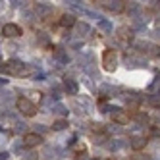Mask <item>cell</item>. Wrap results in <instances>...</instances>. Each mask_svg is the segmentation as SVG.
<instances>
[{
  "label": "cell",
  "instance_id": "cell-1",
  "mask_svg": "<svg viewBox=\"0 0 160 160\" xmlns=\"http://www.w3.org/2000/svg\"><path fill=\"white\" fill-rule=\"evenodd\" d=\"M16 108H18L21 114H23V116H27V118H31V116H35V114H37L35 102H31V100L25 98V97H21V98L16 100Z\"/></svg>",
  "mask_w": 160,
  "mask_h": 160
},
{
  "label": "cell",
  "instance_id": "cell-2",
  "mask_svg": "<svg viewBox=\"0 0 160 160\" xmlns=\"http://www.w3.org/2000/svg\"><path fill=\"white\" fill-rule=\"evenodd\" d=\"M102 66H104L106 72H116V68H118L116 50H112V48H106L104 50V54H102Z\"/></svg>",
  "mask_w": 160,
  "mask_h": 160
},
{
  "label": "cell",
  "instance_id": "cell-3",
  "mask_svg": "<svg viewBox=\"0 0 160 160\" xmlns=\"http://www.w3.org/2000/svg\"><path fill=\"white\" fill-rule=\"evenodd\" d=\"M110 116L114 120V123H118V125H128L131 116H129V112H125L123 108H118V106H112L110 108Z\"/></svg>",
  "mask_w": 160,
  "mask_h": 160
},
{
  "label": "cell",
  "instance_id": "cell-4",
  "mask_svg": "<svg viewBox=\"0 0 160 160\" xmlns=\"http://www.w3.org/2000/svg\"><path fill=\"white\" fill-rule=\"evenodd\" d=\"M2 35H4L6 39H18V37L23 35V29H21L18 23H6V25L2 27Z\"/></svg>",
  "mask_w": 160,
  "mask_h": 160
},
{
  "label": "cell",
  "instance_id": "cell-5",
  "mask_svg": "<svg viewBox=\"0 0 160 160\" xmlns=\"http://www.w3.org/2000/svg\"><path fill=\"white\" fill-rule=\"evenodd\" d=\"M42 145V135H39L37 131H33V133H25L23 135V147L25 148H35Z\"/></svg>",
  "mask_w": 160,
  "mask_h": 160
},
{
  "label": "cell",
  "instance_id": "cell-6",
  "mask_svg": "<svg viewBox=\"0 0 160 160\" xmlns=\"http://www.w3.org/2000/svg\"><path fill=\"white\" fill-rule=\"evenodd\" d=\"M8 70L12 75H27V66L19 60H10L8 62Z\"/></svg>",
  "mask_w": 160,
  "mask_h": 160
},
{
  "label": "cell",
  "instance_id": "cell-7",
  "mask_svg": "<svg viewBox=\"0 0 160 160\" xmlns=\"http://www.w3.org/2000/svg\"><path fill=\"white\" fill-rule=\"evenodd\" d=\"M129 147L133 148V151H143V148L147 147V137H141V135H135V137H131L129 139Z\"/></svg>",
  "mask_w": 160,
  "mask_h": 160
},
{
  "label": "cell",
  "instance_id": "cell-8",
  "mask_svg": "<svg viewBox=\"0 0 160 160\" xmlns=\"http://www.w3.org/2000/svg\"><path fill=\"white\" fill-rule=\"evenodd\" d=\"M104 8L110 10L114 14H120L125 10V2H120V0H110V2H104Z\"/></svg>",
  "mask_w": 160,
  "mask_h": 160
},
{
  "label": "cell",
  "instance_id": "cell-9",
  "mask_svg": "<svg viewBox=\"0 0 160 160\" xmlns=\"http://www.w3.org/2000/svg\"><path fill=\"white\" fill-rule=\"evenodd\" d=\"M58 23H60L62 27H75L77 19H75V16H73V14H62V16H60V19H58Z\"/></svg>",
  "mask_w": 160,
  "mask_h": 160
},
{
  "label": "cell",
  "instance_id": "cell-10",
  "mask_svg": "<svg viewBox=\"0 0 160 160\" xmlns=\"http://www.w3.org/2000/svg\"><path fill=\"white\" fill-rule=\"evenodd\" d=\"M64 91H66L68 95L75 97V95H77V91H79V85H77V81H73V79H66V83H64Z\"/></svg>",
  "mask_w": 160,
  "mask_h": 160
},
{
  "label": "cell",
  "instance_id": "cell-11",
  "mask_svg": "<svg viewBox=\"0 0 160 160\" xmlns=\"http://www.w3.org/2000/svg\"><path fill=\"white\" fill-rule=\"evenodd\" d=\"M133 29H129V27H120L118 29V37L120 39H123V41H131L133 39Z\"/></svg>",
  "mask_w": 160,
  "mask_h": 160
},
{
  "label": "cell",
  "instance_id": "cell-12",
  "mask_svg": "<svg viewBox=\"0 0 160 160\" xmlns=\"http://www.w3.org/2000/svg\"><path fill=\"white\" fill-rule=\"evenodd\" d=\"M75 31H77V35H79V37H85L87 33L91 31V27H89V23H83V21H77V23H75Z\"/></svg>",
  "mask_w": 160,
  "mask_h": 160
},
{
  "label": "cell",
  "instance_id": "cell-13",
  "mask_svg": "<svg viewBox=\"0 0 160 160\" xmlns=\"http://www.w3.org/2000/svg\"><path fill=\"white\" fill-rule=\"evenodd\" d=\"M68 128H70V123H68V120H56L54 123H52V129L54 131H64V129H68Z\"/></svg>",
  "mask_w": 160,
  "mask_h": 160
},
{
  "label": "cell",
  "instance_id": "cell-14",
  "mask_svg": "<svg viewBox=\"0 0 160 160\" xmlns=\"http://www.w3.org/2000/svg\"><path fill=\"white\" fill-rule=\"evenodd\" d=\"M98 29L104 31V33H110V31H112V23H110L108 19H100V21H98Z\"/></svg>",
  "mask_w": 160,
  "mask_h": 160
},
{
  "label": "cell",
  "instance_id": "cell-15",
  "mask_svg": "<svg viewBox=\"0 0 160 160\" xmlns=\"http://www.w3.org/2000/svg\"><path fill=\"white\" fill-rule=\"evenodd\" d=\"M148 104H151L152 108H160V95L156 93V95H151L148 97Z\"/></svg>",
  "mask_w": 160,
  "mask_h": 160
},
{
  "label": "cell",
  "instance_id": "cell-16",
  "mask_svg": "<svg viewBox=\"0 0 160 160\" xmlns=\"http://www.w3.org/2000/svg\"><path fill=\"white\" fill-rule=\"evenodd\" d=\"M25 95H27V97H31V98H29L31 102H33V100H37V102H39V100L42 98V95L39 93V91H25Z\"/></svg>",
  "mask_w": 160,
  "mask_h": 160
},
{
  "label": "cell",
  "instance_id": "cell-17",
  "mask_svg": "<svg viewBox=\"0 0 160 160\" xmlns=\"http://www.w3.org/2000/svg\"><path fill=\"white\" fill-rule=\"evenodd\" d=\"M135 120L139 122V123H141V128H143V123L148 122V116H147V114H143V112H137V114H135Z\"/></svg>",
  "mask_w": 160,
  "mask_h": 160
},
{
  "label": "cell",
  "instance_id": "cell-18",
  "mask_svg": "<svg viewBox=\"0 0 160 160\" xmlns=\"http://www.w3.org/2000/svg\"><path fill=\"white\" fill-rule=\"evenodd\" d=\"M52 110H54L56 114H60V116H64V114L68 112V110H66V108H64L62 104H54V106H52Z\"/></svg>",
  "mask_w": 160,
  "mask_h": 160
},
{
  "label": "cell",
  "instance_id": "cell-19",
  "mask_svg": "<svg viewBox=\"0 0 160 160\" xmlns=\"http://www.w3.org/2000/svg\"><path fill=\"white\" fill-rule=\"evenodd\" d=\"M0 73H10V70H8V62H6V64H0Z\"/></svg>",
  "mask_w": 160,
  "mask_h": 160
},
{
  "label": "cell",
  "instance_id": "cell-20",
  "mask_svg": "<svg viewBox=\"0 0 160 160\" xmlns=\"http://www.w3.org/2000/svg\"><path fill=\"white\" fill-rule=\"evenodd\" d=\"M133 160H151V156H147V154H145V156H143V154H137Z\"/></svg>",
  "mask_w": 160,
  "mask_h": 160
},
{
  "label": "cell",
  "instance_id": "cell-21",
  "mask_svg": "<svg viewBox=\"0 0 160 160\" xmlns=\"http://www.w3.org/2000/svg\"><path fill=\"white\" fill-rule=\"evenodd\" d=\"M152 37H154V39H160V27L152 31Z\"/></svg>",
  "mask_w": 160,
  "mask_h": 160
},
{
  "label": "cell",
  "instance_id": "cell-22",
  "mask_svg": "<svg viewBox=\"0 0 160 160\" xmlns=\"http://www.w3.org/2000/svg\"><path fill=\"white\" fill-rule=\"evenodd\" d=\"M158 95H160V91H158Z\"/></svg>",
  "mask_w": 160,
  "mask_h": 160
}]
</instances>
